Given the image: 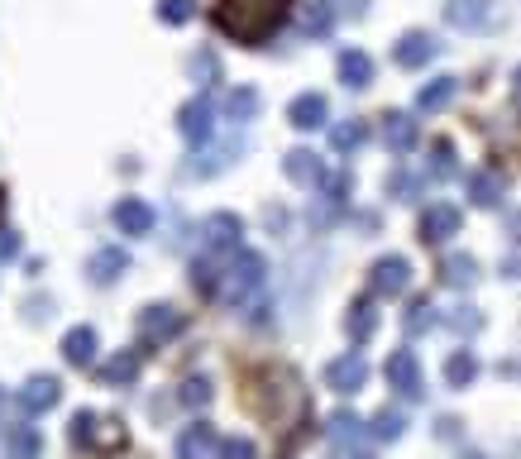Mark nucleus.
<instances>
[{
    "label": "nucleus",
    "instance_id": "nucleus-1",
    "mask_svg": "<svg viewBox=\"0 0 521 459\" xmlns=\"http://www.w3.org/2000/svg\"><path fill=\"white\" fill-rule=\"evenodd\" d=\"M287 15H292V0H216V10H211L220 34L249 48L268 44L287 24Z\"/></svg>",
    "mask_w": 521,
    "mask_h": 459
},
{
    "label": "nucleus",
    "instance_id": "nucleus-2",
    "mask_svg": "<svg viewBox=\"0 0 521 459\" xmlns=\"http://www.w3.org/2000/svg\"><path fill=\"white\" fill-rule=\"evenodd\" d=\"M263 278H268V263H263V254H254V249H239L235 259H230V268H225V278H220V297L230 306H254L249 316L259 321L263 316Z\"/></svg>",
    "mask_w": 521,
    "mask_h": 459
},
{
    "label": "nucleus",
    "instance_id": "nucleus-3",
    "mask_svg": "<svg viewBox=\"0 0 521 459\" xmlns=\"http://www.w3.org/2000/svg\"><path fill=\"white\" fill-rule=\"evenodd\" d=\"M72 440L91 450V455H115L125 450V426L115 416H96V412H77L72 416Z\"/></svg>",
    "mask_w": 521,
    "mask_h": 459
},
{
    "label": "nucleus",
    "instance_id": "nucleus-4",
    "mask_svg": "<svg viewBox=\"0 0 521 459\" xmlns=\"http://www.w3.org/2000/svg\"><path fill=\"white\" fill-rule=\"evenodd\" d=\"M369 383V359L354 350V354H340V359H330L326 364V388L340 397H354L359 388Z\"/></svg>",
    "mask_w": 521,
    "mask_h": 459
},
{
    "label": "nucleus",
    "instance_id": "nucleus-5",
    "mask_svg": "<svg viewBox=\"0 0 521 459\" xmlns=\"http://www.w3.org/2000/svg\"><path fill=\"white\" fill-rule=\"evenodd\" d=\"M412 287V263L402 259V254H388V259H378L369 268V292L373 297H402Z\"/></svg>",
    "mask_w": 521,
    "mask_h": 459
},
{
    "label": "nucleus",
    "instance_id": "nucleus-6",
    "mask_svg": "<svg viewBox=\"0 0 521 459\" xmlns=\"http://www.w3.org/2000/svg\"><path fill=\"white\" fill-rule=\"evenodd\" d=\"M201 240L211 254H239V240H244V220L235 211H216V216L201 220Z\"/></svg>",
    "mask_w": 521,
    "mask_h": 459
},
{
    "label": "nucleus",
    "instance_id": "nucleus-7",
    "mask_svg": "<svg viewBox=\"0 0 521 459\" xmlns=\"http://www.w3.org/2000/svg\"><path fill=\"white\" fill-rule=\"evenodd\" d=\"M445 20L455 29H464V34H483V29L498 24V0H450Z\"/></svg>",
    "mask_w": 521,
    "mask_h": 459
},
{
    "label": "nucleus",
    "instance_id": "nucleus-8",
    "mask_svg": "<svg viewBox=\"0 0 521 459\" xmlns=\"http://www.w3.org/2000/svg\"><path fill=\"white\" fill-rule=\"evenodd\" d=\"M110 220H115V230L130 235V240L153 235V225H158V216H153V206L144 197H120L115 201V211H110Z\"/></svg>",
    "mask_w": 521,
    "mask_h": 459
},
{
    "label": "nucleus",
    "instance_id": "nucleus-9",
    "mask_svg": "<svg viewBox=\"0 0 521 459\" xmlns=\"http://www.w3.org/2000/svg\"><path fill=\"white\" fill-rule=\"evenodd\" d=\"M177 330H182V311H173V306H144L139 311V340L144 345H168Z\"/></svg>",
    "mask_w": 521,
    "mask_h": 459
},
{
    "label": "nucleus",
    "instance_id": "nucleus-10",
    "mask_svg": "<svg viewBox=\"0 0 521 459\" xmlns=\"http://www.w3.org/2000/svg\"><path fill=\"white\" fill-rule=\"evenodd\" d=\"M383 373H388V383L397 388L402 397H421V364H416V350H392L388 364H383Z\"/></svg>",
    "mask_w": 521,
    "mask_h": 459
},
{
    "label": "nucleus",
    "instance_id": "nucleus-11",
    "mask_svg": "<svg viewBox=\"0 0 521 459\" xmlns=\"http://www.w3.org/2000/svg\"><path fill=\"white\" fill-rule=\"evenodd\" d=\"M459 225H464L459 206L435 201V206H426V216H421V244H445L450 235H459Z\"/></svg>",
    "mask_w": 521,
    "mask_h": 459
},
{
    "label": "nucleus",
    "instance_id": "nucleus-12",
    "mask_svg": "<svg viewBox=\"0 0 521 459\" xmlns=\"http://www.w3.org/2000/svg\"><path fill=\"white\" fill-rule=\"evenodd\" d=\"M177 130L182 139H192V144H206L211 134H216V120H211V96H196L187 106L177 110Z\"/></svg>",
    "mask_w": 521,
    "mask_h": 459
},
{
    "label": "nucleus",
    "instance_id": "nucleus-13",
    "mask_svg": "<svg viewBox=\"0 0 521 459\" xmlns=\"http://www.w3.org/2000/svg\"><path fill=\"white\" fill-rule=\"evenodd\" d=\"M283 173H287V182H297V187H321L330 177L326 163H321V153H311V149L283 153Z\"/></svg>",
    "mask_w": 521,
    "mask_h": 459
},
{
    "label": "nucleus",
    "instance_id": "nucleus-14",
    "mask_svg": "<svg viewBox=\"0 0 521 459\" xmlns=\"http://www.w3.org/2000/svg\"><path fill=\"white\" fill-rule=\"evenodd\" d=\"M125 268H130V254H125L120 244H106V249H96L87 259V278L96 287H110L115 278H125Z\"/></svg>",
    "mask_w": 521,
    "mask_h": 459
},
{
    "label": "nucleus",
    "instance_id": "nucleus-15",
    "mask_svg": "<svg viewBox=\"0 0 521 459\" xmlns=\"http://www.w3.org/2000/svg\"><path fill=\"white\" fill-rule=\"evenodd\" d=\"M58 397H63V383H58L53 373H39V378H29V383H24L20 407L29 416H39V412H53V407H58Z\"/></svg>",
    "mask_w": 521,
    "mask_h": 459
},
{
    "label": "nucleus",
    "instance_id": "nucleus-16",
    "mask_svg": "<svg viewBox=\"0 0 521 459\" xmlns=\"http://www.w3.org/2000/svg\"><path fill=\"white\" fill-rule=\"evenodd\" d=\"M216 455H220V436L216 426H206V421H196V426H187L177 436V459H216Z\"/></svg>",
    "mask_w": 521,
    "mask_h": 459
},
{
    "label": "nucleus",
    "instance_id": "nucleus-17",
    "mask_svg": "<svg viewBox=\"0 0 521 459\" xmlns=\"http://www.w3.org/2000/svg\"><path fill=\"white\" fill-rule=\"evenodd\" d=\"M431 58H435V39L431 34H421V29L402 34V39L392 44V63L397 67H426Z\"/></svg>",
    "mask_w": 521,
    "mask_h": 459
},
{
    "label": "nucleus",
    "instance_id": "nucleus-18",
    "mask_svg": "<svg viewBox=\"0 0 521 459\" xmlns=\"http://www.w3.org/2000/svg\"><path fill=\"white\" fill-rule=\"evenodd\" d=\"M326 115H330V106H326V96H321V91H302V96L287 106V120H292L297 130H321V125H326Z\"/></svg>",
    "mask_w": 521,
    "mask_h": 459
},
{
    "label": "nucleus",
    "instance_id": "nucleus-19",
    "mask_svg": "<svg viewBox=\"0 0 521 459\" xmlns=\"http://www.w3.org/2000/svg\"><path fill=\"white\" fill-rule=\"evenodd\" d=\"M63 359L72 369H91L96 364V330L91 326H72L63 335Z\"/></svg>",
    "mask_w": 521,
    "mask_h": 459
},
{
    "label": "nucleus",
    "instance_id": "nucleus-20",
    "mask_svg": "<svg viewBox=\"0 0 521 459\" xmlns=\"http://www.w3.org/2000/svg\"><path fill=\"white\" fill-rule=\"evenodd\" d=\"M383 139H388L392 153H412L421 134H416V120L407 110H388V115H383Z\"/></svg>",
    "mask_w": 521,
    "mask_h": 459
},
{
    "label": "nucleus",
    "instance_id": "nucleus-21",
    "mask_svg": "<svg viewBox=\"0 0 521 459\" xmlns=\"http://www.w3.org/2000/svg\"><path fill=\"white\" fill-rule=\"evenodd\" d=\"M340 82L354 91H364L373 82V58L364 48H345V53H340Z\"/></svg>",
    "mask_w": 521,
    "mask_h": 459
},
{
    "label": "nucleus",
    "instance_id": "nucleus-22",
    "mask_svg": "<svg viewBox=\"0 0 521 459\" xmlns=\"http://www.w3.org/2000/svg\"><path fill=\"white\" fill-rule=\"evenodd\" d=\"M139 364H144L139 350H120L110 364H101V383H106V388H130L134 378H139Z\"/></svg>",
    "mask_w": 521,
    "mask_h": 459
},
{
    "label": "nucleus",
    "instance_id": "nucleus-23",
    "mask_svg": "<svg viewBox=\"0 0 521 459\" xmlns=\"http://www.w3.org/2000/svg\"><path fill=\"white\" fill-rule=\"evenodd\" d=\"M345 330H349V340H354V345H369V340H373V330H378V311H373L369 297H359V302L349 306Z\"/></svg>",
    "mask_w": 521,
    "mask_h": 459
},
{
    "label": "nucleus",
    "instance_id": "nucleus-24",
    "mask_svg": "<svg viewBox=\"0 0 521 459\" xmlns=\"http://www.w3.org/2000/svg\"><path fill=\"white\" fill-rule=\"evenodd\" d=\"M502 192H507L502 173H493V168H483V173H469V201H474V206H498Z\"/></svg>",
    "mask_w": 521,
    "mask_h": 459
},
{
    "label": "nucleus",
    "instance_id": "nucleus-25",
    "mask_svg": "<svg viewBox=\"0 0 521 459\" xmlns=\"http://www.w3.org/2000/svg\"><path fill=\"white\" fill-rule=\"evenodd\" d=\"M44 450V436L34 426H5V455L10 459H34Z\"/></svg>",
    "mask_w": 521,
    "mask_h": 459
},
{
    "label": "nucleus",
    "instance_id": "nucleus-26",
    "mask_svg": "<svg viewBox=\"0 0 521 459\" xmlns=\"http://www.w3.org/2000/svg\"><path fill=\"white\" fill-rule=\"evenodd\" d=\"M474 278H478L474 254H450V259L440 263V283L445 287H474Z\"/></svg>",
    "mask_w": 521,
    "mask_h": 459
},
{
    "label": "nucleus",
    "instance_id": "nucleus-27",
    "mask_svg": "<svg viewBox=\"0 0 521 459\" xmlns=\"http://www.w3.org/2000/svg\"><path fill=\"white\" fill-rule=\"evenodd\" d=\"M478 378V354L474 350H455L450 359H445V383L450 388H469Z\"/></svg>",
    "mask_w": 521,
    "mask_h": 459
},
{
    "label": "nucleus",
    "instance_id": "nucleus-28",
    "mask_svg": "<svg viewBox=\"0 0 521 459\" xmlns=\"http://www.w3.org/2000/svg\"><path fill=\"white\" fill-rule=\"evenodd\" d=\"M455 77H435V82H426V87L416 91V106L421 110H445L450 106V96H455Z\"/></svg>",
    "mask_w": 521,
    "mask_h": 459
},
{
    "label": "nucleus",
    "instance_id": "nucleus-29",
    "mask_svg": "<svg viewBox=\"0 0 521 459\" xmlns=\"http://www.w3.org/2000/svg\"><path fill=\"white\" fill-rule=\"evenodd\" d=\"M330 24H335V10H330L326 0H311L302 10V34L306 39H321V34H330Z\"/></svg>",
    "mask_w": 521,
    "mask_h": 459
},
{
    "label": "nucleus",
    "instance_id": "nucleus-30",
    "mask_svg": "<svg viewBox=\"0 0 521 459\" xmlns=\"http://www.w3.org/2000/svg\"><path fill=\"white\" fill-rule=\"evenodd\" d=\"M225 115L239 120V125H244V120H254V115H259V91H254V87H235L230 96H225Z\"/></svg>",
    "mask_w": 521,
    "mask_h": 459
},
{
    "label": "nucleus",
    "instance_id": "nucleus-31",
    "mask_svg": "<svg viewBox=\"0 0 521 459\" xmlns=\"http://www.w3.org/2000/svg\"><path fill=\"white\" fill-rule=\"evenodd\" d=\"M364 139H369V125H364V120H345V125H335V130H330V144H335L340 153L364 149Z\"/></svg>",
    "mask_w": 521,
    "mask_h": 459
},
{
    "label": "nucleus",
    "instance_id": "nucleus-32",
    "mask_svg": "<svg viewBox=\"0 0 521 459\" xmlns=\"http://www.w3.org/2000/svg\"><path fill=\"white\" fill-rule=\"evenodd\" d=\"M326 436L335 440V445H345V440H349V445H354V440L364 436V421H359V416H354V412H335V416H330V421H326Z\"/></svg>",
    "mask_w": 521,
    "mask_h": 459
},
{
    "label": "nucleus",
    "instance_id": "nucleus-33",
    "mask_svg": "<svg viewBox=\"0 0 521 459\" xmlns=\"http://www.w3.org/2000/svg\"><path fill=\"white\" fill-rule=\"evenodd\" d=\"M402 326H407V335H421V330H431V326H435L431 297H416V302L407 306V316H402Z\"/></svg>",
    "mask_w": 521,
    "mask_h": 459
},
{
    "label": "nucleus",
    "instance_id": "nucleus-34",
    "mask_svg": "<svg viewBox=\"0 0 521 459\" xmlns=\"http://www.w3.org/2000/svg\"><path fill=\"white\" fill-rule=\"evenodd\" d=\"M402 431H407V416L397 412V407H383V412L373 416V436L378 440H402Z\"/></svg>",
    "mask_w": 521,
    "mask_h": 459
},
{
    "label": "nucleus",
    "instance_id": "nucleus-35",
    "mask_svg": "<svg viewBox=\"0 0 521 459\" xmlns=\"http://www.w3.org/2000/svg\"><path fill=\"white\" fill-rule=\"evenodd\" d=\"M431 173L435 177H455V144H450V139H435L431 144Z\"/></svg>",
    "mask_w": 521,
    "mask_h": 459
},
{
    "label": "nucleus",
    "instance_id": "nucleus-36",
    "mask_svg": "<svg viewBox=\"0 0 521 459\" xmlns=\"http://www.w3.org/2000/svg\"><path fill=\"white\" fill-rule=\"evenodd\" d=\"M196 15V0H158V20L163 24H187Z\"/></svg>",
    "mask_w": 521,
    "mask_h": 459
},
{
    "label": "nucleus",
    "instance_id": "nucleus-37",
    "mask_svg": "<svg viewBox=\"0 0 521 459\" xmlns=\"http://www.w3.org/2000/svg\"><path fill=\"white\" fill-rule=\"evenodd\" d=\"M182 407H206V402H211V378H187V383H182Z\"/></svg>",
    "mask_w": 521,
    "mask_h": 459
},
{
    "label": "nucleus",
    "instance_id": "nucleus-38",
    "mask_svg": "<svg viewBox=\"0 0 521 459\" xmlns=\"http://www.w3.org/2000/svg\"><path fill=\"white\" fill-rule=\"evenodd\" d=\"M220 459H259V450H254L249 436H225L220 440Z\"/></svg>",
    "mask_w": 521,
    "mask_h": 459
},
{
    "label": "nucleus",
    "instance_id": "nucleus-39",
    "mask_svg": "<svg viewBox=\"0 0 521 459\" xmlns=\"http://www.w3.org/2000/svg\"><path fill=\"white\" fill-rule=\"evenodd\" d=\"M349 187H354V182H349V173H335V177H326V182H321V192H326L330 206H345Z\"/></svg>",
    "mask_w": 521,
    "mask_h": 459
},
{
    "label": "nucleus",
    "instance_id": "nucleus-40",
    "mask_svg": "<svg viewBox=\"0 0 521 459\" xmlns=\"http://www.w3.org/2000/svg\"><path fill=\"white\" fill-rule=\"evenodd\" d=\"M192 287H196V292H216V287H220L216 268H211L206 259H196V263H192Z\"/></svg>",
    "mask_w": 521,
    "mask_h": 459
},
{
    "label": "nucleus",
    "instance_id": "nucleus-41",
    "mask_svg": "<svg viewBox=\"0 0 521 459\" xmlns=\"http://www.w3.org/2000/svg\"><path fill=\"white\" fill-rule=\"evenodd\" d=\"M388 187H392V197H402V201H412V197H416V177H407V173H392V177H388Z\"/></svg>",
    "mask_w": 521,
    "mask_h": 459
},
{
    "label": "nucleus",
    "instance_id": "nucleus-42",
    "mask_svg": "<svg viewBox=\"0 0 521 459\" xmlns=\"http://www.w3.org/2000/svg\"><path fill=\"white\" fill-rule=\"evenodd\" d=\"M450 326H455L459 335H469V330H478V311H469V306H455V316H450Z\"/></svg>",
    "mask_w": 521,
    "mask_h": 459
},
{
    "label": "nucleus",
    "instance_id": "nucleus-43",
    "mask_svg": "<svg viewBox=\"0 0 521 459\" xmlns=\"http://www.w3.org/2000/svg\"><path fill=\"white\" fill-rule=\"evenodd\" d=\"M20 259V235L15 230H0V263Z\"/></svg>",
    "mask_w": 521,
    "mask_h": 459
},
{
    "label": "nucleus",
    "instance_id": "nucleus-44",
    "mask_svg": "<svg viewBox=\"0 0 521 459\" xmlns=\"http://www.w3.org/2000/svg\"><path fill=\"white\" fill-rule=\"evenodd\" d=\"M196 72H201V77H206V87H211V82H216V72H220V67H216V58H211V53H196Z\"/></svg>",
    "mask_w": 521,
    "mask_h": 459
},
{
    "label": "nucleus",
    "instance_id": "nucleus-45",
    "mask_svg": "<svg viewBox=\"0 0 521 459\" xmlns=\"http://www.w3.org/2000/svg\"><path fill=\"white\" fill-rule=\"evenodd\" d=\"M507 235H512V240L521 244V211H517V216H512V220H507Z\"/></svg>",
    "mask_w": 521,
    "mask_h": 459
},
{
    "label": "nucleus",
    "instance_id": "nucleus-46",
    "mask_svg": "<svg viewBox=\"0 0 521 459\" xmlns=\"http://www.w3.org/2000/svg\"><path fill=\"white\" fill-rule=\"evenodd\" d=\"M502 273H507V278H521V259H507L502 263Z\"/></svg>",
    "mask_w": 521,
    "mask_h": 459
},
{
    "label": "nucleus",
    "instance_id": "nucleus-47",
    "mask_svg": "<svg viewBox=\"0 0 521 459\" xmlns=\"http://www.w3.org/2000/svg\"><path fill=\"white\" fill-rule=\"evenodd\" d=\"M0 216H5V187H0Z\"/></svg>",
    "mask_w": 521,
    "mask_h": 459
},
{
    "label": "nucleus",
    "instance_id": "nucleus-48",
    "mask_svg": "<svg viewBox=\"0 0 521 459\" xmlns=\"http://www.w3.org/2000/svg\"><path fill=\"white\" fill-rule=\"evenodd\" d=\"M517 91H521V72H517Z\"/></svg>",
    "mask_w": 521,
    "mask_h": 459
},
{
    "label": "nucleus",
    "instance_id": "nucleus-49",
    "mask_svg": "<svg viewBox=\"0 0 521 459\" xmlns=\"http://www.w3.org/2000/svg\"><path fill=\"white\" fill-rule=\"evenodd\" d=\"M469 459H483V455H469Z\"/></svg>",
    "mask_w": 521,
    "mask_h": 459
}]
</instances>
